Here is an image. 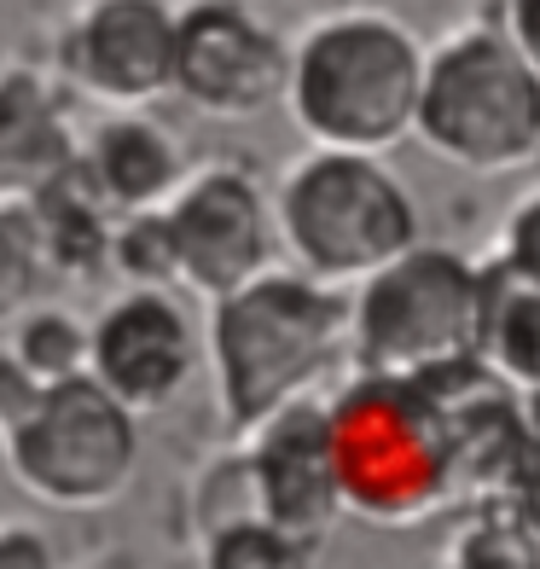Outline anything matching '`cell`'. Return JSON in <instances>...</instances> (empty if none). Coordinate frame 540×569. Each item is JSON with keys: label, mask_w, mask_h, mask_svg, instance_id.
I'll use <instances>...</instances> for the list:
<instances>
[{"label": "cell", "mask_w": 540, "mask_h": 569, "mask_svg": "<svg viewBox=\"0 0 540 569\" xmlns=\"http://www.w3.org/2000/svg\"><path fill=\"white\" fill-rule=\"evenodd\" d=\"M349 326L354 302H343V284H326L308 268H268L216 297L210 355L227 436L244 442L279 407L314 396L349 349Z\"/></svg>", "instance_id": "cell-1"}, {"label": "cell", "mask_w": 540, "mask_h": 569, "mask_svg": "<svg viewBox=\"0 0 540 569\" xmlns=\"http://www.w3.org/2000/svg\"><path fill=\"white\" fill-rule=\"evenodd\" d=\"M53 256L41 239L36 203H0V343L53 291Z\"/></svg>", "instance_id": "cell-16"}, {"label": "cell", "mask_w": 540, "mask_h": 569, "mask_svg": "<svg viewBox=\"0 0 540 569\" xmlns=\"http://www.w3.org/2000/svg\"><path fill=\"white\" fill-rule=\"evenodd\" d=\"M7 442V471L18 488L53 511H99L128 495L140 471V412L111 396L93 372L47 383Z\"/></svg>", "instance_id": "cell-6"}, {"label": "cell", "mask_w": 540, "mask_h": 569, "mask_svg": "<svg viewBox=\"0 0 540 569\" xmlns=\"http://www.w3.org/2000/svg\"><path fill=\"white\" fill-rule=\"evenodd\" d=\"M500 500L518 511L523 535L534 540V552H540V436H534V430H529V448H523V459H518V477H511V488H506Z\"/></svg>", "instance_id": "cell-21"}, {"label": "cell", "mask_w": 540, "mask_h": 569, "mask_svg": "<svg viewBox=\"0 0 540 569\" xmlns=\"http://www.w3.org/2000/svg\"><path fill=\"white\" fill-rule=\"evenodd\" d=\"M59 552L30 523H0V569H53Z\"/></svg>", "instance_id": "cell-23"}, {"label": "cell", "mask_w": 540, "mask_h": 569, "mask_svg": "<svg viewBox=\"0 0 540 569\" xmlns=\"http://www.w3.org/2000/svg\"><path fill=\"white\" fill-rule=\"evenodd\" d=\"M413 134L471 174H511L540 158V70L518 53L506 23L453 30L424 59Z\"/></svg>", "instance_id": "cell-3"}, {"label": "cell", "mask_w": 540, "mask_h": 569, "mask_svg": "<svg viewBox=\"0 0 540 569\" xmlns=\"http://www.w3.org/2000/svg\"><path fill=\"white\" fill-rule=\"evenodd\" d=\"M41 390H47V383H41L30 367H23V360H18L7 343H0V430H12L23 412L41 401Z\"/></svg>", "instance_id": "cell-22"}, {"label": "cell", "mask_w": 540, "mask_h": 569, "mask_svg": "<svg viewBox=\"0 0 540 569\" xmlns=\"http://www.w3.org/2000/svg\"><path fill=\"white\" fill-rule=\"evenodd\" d=\"M82 174L88 187L111 203L117 216L134 210H163V203L187 187L180 180V151L151 117H106L82 146Z\"/></svg>", "instance_id": "cell-13"}, {"label": "cell", "mask_w": 540, "mask_h": 569, "mask_svg": "<svg viewBox=\"0 0 540 569\" xmlns=\"http://www.w3.org/2000/svg\"><path fill=\"white\" fill-rule=\"evenodd\" d=\"M169 227L180 250V284L198 297H227L279 268V210L244 169H203L169 198Z\"/></svg>", "instance_id": "cell-8"}, {"label": "cell", "mask_w": 540, "mask_h": 569, "mask_svg": "<svg viewBox=\"0 0 540 569\" xmlns=\"http://www.w3.org/2000/svg\"><path fill=\"white\" fill-rule=\"evenodd\" d=\"M279 239L326 284H360L401 250L419 244L413 192L396 180L378 151L314 146L279 180Z\"/></svg>", "instance_id": "cell-4"}, {"label": "cell", "mask_w": 540, "mask_h": 569, "mask_svg": "<svg viewBox=\"0 0 540 569\" xmlns=\"http://www.w3.org/2000/svg\"><path fill=\"white\" fill-rule=\"evenodd\" d=\"M500 23H506V36L518 41V53L540 70V0H506Z\"/></svg>", "instance_id": "cell-24"}, {"label": "cell", "mask_w": 540, "mask_h": 569, "mask_svg": "<svg viewBox=\"0 0 540 569\" xmlns=\"http://www.w3.org/2000/svg\"><path fill=\"white\" fill-rule=\"evenodd\" d=\"M111 268L128 284H163V291L180 284V250H174V227H169V203H163V210L117 216Z\"/></svg>", "instance_id": "cell-19"}, {"label": "cell", "mask_w": 540, "mask_h": 569, "mask_svg": "<svg viewBox=\"0 0 540 569\" xmlns=\"http://www.w3.org/2000/svg\"><path fill=\"white\" fill-rule=\"evenodd\" d=\"M36 216H41V239L47 256H53V273L82 284L99 279L111 268V239H117V210L88 187L82 163H76L59 187H47L36 198Z\"/></svg>", "instance_id": "cell-14"}, {"label": "cell", "mask_w": 540, "mask_h": 569, "mask_svg": "<svg viewBox=\"0 0 540 569\" xmlns=\"http://www.w3.org/2000/svg\"><path fill=\"white\" fill-rule=\"evenodd\" d=\"M523 412H529V430L540 436V390H529V401H523Z\"/></svg>", "instance_id": "cell-25"}, {"label": "cell", "mask_w": 540, "mask_h": 569, "mask_svg": "<svg viewBox=\"0 0 540 569\" xmlns=\"http://www.w3.org/2000/svg\"><path fill=\"white\" fill-rule=\"evenodd\" d=\"M488 268L448 244H413L354 284V372H442L482 355Z\"/></svg>", "instance_id": "cell-5"}, {"label": "cell", "mask_w": 540, "mask_h": 569, "mask_svg": "<svg viewBox=\"0 0 540 569\" xmlns=\"http://www.w3.org/2000/svg\"><path fill=\"white\" fill-rule=\"evenodd\" d=\"M88 372L134 412L169 407L198 372V338H192L187 308L163 284H128L106 315L93 320Z\"/></svg>", "instance_id": "cell-11"}, {"label": "cell", "mask_w": 540, "mask_h": 569, "mask_svg": "<svg viewBox=\"0 0 540 569\" xmlns=\"http://www.w3.org/2000/svg\"><path fill=\"white\" fill-rule=\"evenodd\" d=\"M482 360L511 390H540V284L518 279L500 256L488 262V315H482Z\"/></svg>", "instance_id": "cell-15"}, {"label": "cell", "mask_w": 540, "mask_h": 569, "mask_svg": "<svg viewBox=\"0 0 540 569\" xmlns=\"http://www.w3.org/2000/svg\"><path fill=\"white\" fill-rule=\"evenodd\" d=\"M82 163L53 88L30 70H0V203H36Z\"/></svg>", "instance_id": "cell-12"}, {"label": "cell", "mask_w": 540, "mask_h": 569, "mask_svg": "<svg viewBox=\"0 0 540 569\" xmlns=\"http://www.w3.org/2000/svg\"><path fill=\"white\" fill-rule=\"evenodd\" d=\"M424 59V47L383 12L320 18L291 53V122L314 146L383 158L419 128Z\"/></svg>", "instance_id": "cell-2"}, {"label": "cell", "mask_w": 540, "mask_h": 569, "mask_svg": "<svg viewBox=\"0 0 540 569\" xmlns=\"http://www.w3.org/2000/svg\"><path fill=\"white\" fill-rule=\"evenodd\" d=\"M7 349H12L41 383H59V378L88 372V360H93V331H82V320L64 315V308L41 302L36 315L7 338Z\"/></svg>", "instance_id": "cell-18"}, {"label": "cell", "mask_w": 540, "mask_h": 569, "mask_svg": "<svg viewBox=\"0 0 540 569\" xmlns=\"http://www.w3.org/2000/svg\"><path fill=\"white\" fill-rule=\"evenodd\" d=\"M291 88V53L262 18L239 0H192L180 7L174 93L221 122H244L279 106Z\"/></svg>", "instance_id": "cell-7"}, {"label": "cell", "mask_w": 540, "mask_h": 569, "mask_svg": "<svg viewBox=\"0 0 540 569\" xmlns=\"http://www.w3.org/2000/svg\"><path fill=\"white\" fill-rule=\"evenodd\" d=\"M244 442L250 448L239 465H244L250 511H262L279 529L326 547V535L349 511L343 477H338V442H331V401L302 396L291 407H279L268 425H256Z\"/></svg>", "instance_id": "cell-9"}, {"label": "cell", "mask_w": 540, "mask_h": 569, "mask_svg": "<svg viewBox=\"0 0 540 569\" xmlns=\"http://www.w3.org/2000/svg\"><path fill=\"white\" fill-rule=\"evenodd\" d=\"M314 558H320L314 540L279 529L262 511H239L203 535V563H216V569H297Z\"/></svg>", "instance_id": "cell-17"}, {"label": "cell", "mask_w": 540, "mask_h": 569, "mask_svg": "<svg viewBox=\"0 0 540 569\" xmlns=\"http://www.w3.org/2000/svg\"><path fill=\"white\" fill-rule=\"evenodd\" d=\"M500 262L518 279L540 284V187L529 198H518V210H511L506 239H500Z\"/></svg>", "instance_id": "cell-20"}, {"label": "cell", "mask_w": 540, "mask_h": 569, "mask_svg": "<svg viewBox=\"0 0 540 569\" xmlns=\"http://www.w3.org/2000/svg\"><path fill=\"white\" fill-rule=\"evenodd\" d=\"M174 53L180 12L163 0H93L59 41L64 76L117 111H140L174 93Z\"/></svg>", "instance_id": "cell-10"}]
</instances>
